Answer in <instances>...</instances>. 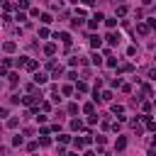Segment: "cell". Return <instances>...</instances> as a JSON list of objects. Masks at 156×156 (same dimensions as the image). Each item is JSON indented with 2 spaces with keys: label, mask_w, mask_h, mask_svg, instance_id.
Segmentation results:
<instances>
[{
  "label": "cell",
  "mask_w": 156,
  "mask_h": 156,
  "mask_svg": "<svg viewBox=\"0 0 156 156\" xmlns=\"http://www.w3.org/2000/svg\"><path fill=\"white\" fill-rule=\"evenodd\" d=\"M2 49H5L7 54H12V51L17 49V44H15V41H5V44H2Z\"/></svg>",
  "instance_id": "9c48e42d"
},
{
  "label": "cell",
  "mask_w": 156,
  "mask_h": 156,
  "mask_svg": "<svg viewBox=\"0 0 156 156\" xmlns=\"http://www.w3.org/2000/svg\"><path fill=\"white\" fill-rule=\"evenodd\" d=\"M54 39H61V41H63L66 46H71V34H68V32H61V34H56Z\"/></svg>",
  "instance_id": "7a4b0ae2"
},
{
  "label": "cell",
  "mask_w": 156,
  "mask_h": 156,
  "mask_svg": "<svg viewBox=\"0 0 156 156\" xmlns=\"http://www.w3.org/2000/svg\"><path fill=\"white\" fill-rule=\"evenodd\" d=\"M39 37H41V39H46V37H49V29H46V27H41V29H39Z\"/></svg>",
  "instance_id": "d4e9b609"
},
{
  "label": "cell",
  "mask_w": 156,
  "mask_h": 156,
  "mask_svg": "<svg viewBox=\"0 0 156 156\" xmlns=\"http://www.w3.org/2000/svg\"><path fill=\"white\" fill-rule=\"evenodd\" d=\"M68 112H71V115H76V112H78V105H76V102H71V105H68Z\"/></svg>",
  "instance_id": "83f0119b"
},
{
  "label": "cell",
  "mask_w": 156,
  "mask_h": 156,
  "mask_svg": "<svg viewBox=\"0 0 156 156\" xmlns=\"http://www.w3.org/2000/svg\"><path fill=\"white\" fill-rule=\"evenodd\" d=\"M76 88H78V93H88V83H83V80L76 83Z\"/></svg>",
  "instance_id": "9a60e30c"
},
{
  "label": "cell",
  "mask_w": 156,
  "mask_h": 156,
  "mask_svg": "<svg viewBox=\"0 0 156 156\" xmlns=\"http://www.w3.org/2000/svg\"><path fill=\"white\" fill-rule=\"evenodd\" d=\"M112 112H115V115H122L124 107H122V105H112Z\"/></svg>",
  "instance_id": "603a6c76"
},
{
  "label": "cell",
  "mask_w": 156,
  "mask_h": 156,
  "mask_svg": "<svg viewBox=\"0 0 156 156\" xmlns=\"http://www.w3.org/2000/svg\"><path fill=\"white\" fill-rule=\"evenodd\" d=\"M7 68H10L7 63H0V76H7Z\"/></svg>",
  "instance_id": "4dcf8cb0"
},
{
  "label": "cell",
  "mask_w": 156,
  "mask_h": 156,
  "mask_svg": "<svg viewBox=\"0 0 156 156\" xmlns=\"http://www.w3.org/2000/svg\"><path fill=\"white\" fill-rule=\"evenodd\" d=\"M102 20H105V15H100V12H95V15L90 17V22H88V27H90V29H98V24H100Z\"/></svg>",
  "instance_id": "6da1fadb"
},
{
  "label": "cell",
  "mask_w": 156,
  "mask_h": 156,
  "mask_svg": "<svg viewBox=\"0 0 156 156\" xmlns=\"http://www.w3.org/2000/svg\"><path fill=\"white\" fill-rule=\"evenodd\" d=\"M22 141H24V139H22V136H20V134H17V136H15V139H12V144H15V146H22Z\"/></svg>",
  "instance_id": "f546056e"
},
{
  "label": "cell",
  "mask_w": 156,
  "mask_h": 156,
  "mask_svg": "<svg viewBox=\"0 0 156 156\" xmlns=\"http://www.w3.org/2000/svg\"><path fill=\"white\" fill-rule=\"evenodd\" d=\"M124 15H127V5H119L117 7V17H124Z\"/></svg>",
  "instance_id": "e0dca14e"
},
{
  "label": "cell",
  "mask_w": 156,
  "mask_h": 156,
  "mask_svg": "<svg viewBox=\"0 0 156 156\" xmlns=\"http://www.w3.org/2000/svg\"><path fill=\"white\" fill-rule=\"evenodd\" d=\"M71 93H73L71 85H63V88H61V95H71Z\"/></svg>",
  "instance_id": "7402d4cb"
},
{
  "label": "cell",
  "mask_w": 156,
  "mask_h": 156,
  "mask_svg": "<svg viewBox=\"0 0 156 156\" xmlns=\"http://www.w3.org/2000/svg\"><path fill=\"white\" fill-rule=\"evenodd\" d=\"M93 63H95V66H100V63H102V58H100V54H93Z\"/></svg>",
  "instance_id": "484cf974"
},
{
  "label": "cell",
  "mask_w": 156,
  "mask_h": 156,
  "mask_svg": "<svg viewBox=\"0 0 156 156\" xmlns=\"http://www.w3.org/2000/svg\"><path fill=\"white\" fill-rule=\"evenodd\" d=\"M105 39H107V44H110V46H115V44H119V34H115V32H110V34H107Z\"/></svg>",
  "instance_id": "3957f363"
},
{
  "label": "cell",
  "mask_w": 156,
  "mask_h": 156,
  "mask_svg": "<svg viewBox=\"0 0 156 156\" xmlns=\"http://www.w3.org/2000/svg\"><path fill=\"white\" fill-rule=\"evenodd\" d=\"M71 129L73 132H83V122L80 119H71Z\"/></svg>",
  "instance_id": "ba28073f"
},
{
  "label": "cell",
  "mask_w": 156,
  "mask_h": 156,
  "mask_svg": "<svg viewBox=\"0 0 156 156\" xmlns=\"http://www.w3.org/2000/svg\"><path fill=\"white\" fill-rule=\"evenodd\" d=\"M149 29H151V27H149L146 22H139V24H136V32H139L141 37H144V34H149Z\"/></svg>",
  "instance_id": "5b68a950"
},
{
  "label": "cell",
  "mask_w": 156,
  "mask_h": 156,
  "mask_svg": "<svg viewBox=\"0 0 156 156\" xmlns=\"http://www.w3.org/2000/svg\"><path fill=\"white\" fill-rule=\"evenodd\" d=\"M51 7H63V0H51Z\"/></svg>",
  "instance_id": "836d02e7"
},
{
  "label": "cell",
  "mask_w": 156,
  "mask_h": 156,
  "mask_svg": "<svg viewBox=\"0 0 156 156\" xmlns=\"http://www.w3.org/2000/svg\"><path fill=\"white\" fill-rule=\"evenodd\" d=\"M90 46H93V49H100V46H102V39L93 34V37H90Z\"/></svg>",
  "instance_id": "52a82bcc"
},
{
  "label": "cell",
  "mask_w": 156,
  "mask_h": 156,
  "mask_svg": "<svg viewBox=\"0 0 156 156\" xmlns=\"http://www.w3.org/2000/svg\"><path fill=\"white\" fill-rule=\"evenodd\" d=\"M105 24H107V27H115L117 20H115V17H105Z\"/></svg>",
  "instance_id": "ffe728a7"
},
{
  "label": "cell",
  "mask_w": 156,
  "mask_h": 156,
  "mask_svg": "<svg viewBox=\"0 0 156 156\" xmlns=\"http://www.w3.org/2000/svg\"><path fill=\"white\" fill-rule=\"evenodd\" d=\"M149 78H151V80H156V68H149Z\"/></svg>",
  "instance_id": "e575fe53"
},
{
  "label": "cell",
  "mask_w": 156,
  "mask_h": 156,
  "mask_svg": "<svg viewBox=\"0 0 156 156\" xmlns=\"http://www.w3.org/2000/svg\"><path fill=\"white\" fill-rule=\"evenodd\" d=\"M17 7H22V10H24V7H29V0H20V2H17Z\"/></svg>",
  "instance_id": "1f68e13d"
},
{
  "label": "cell",
  "mask_w": 156,
  "mask_h": 156,
  "mask_svg": "<svg viewBox=\"0 0 156 156\" xmlns=\"http://www.w3.org/2000/svg\"><path fill=\"white\" fill-rule=\"evenodd\" d=\"M107 66H112V68H115V66H117V58H115V56H112V54H110V56H107Z\"/></svg>",
  "instance_id": "44dd1931"
},
{
  "label": "cell",
  "mask_w": 156,
  "mask_h": 156,
  "mask_svg": "<svg viewBox=\"0 0 156 156\" xmlns=\"http://www.w3.org/2000/svg\"><path fill=\"white\" fill-rule=\"evenodd\" d=\"M124 146H127V139H124V136H119V139H117V144H115V149H117V151H122Z\"/></svg>",
  "instance_id": "5bb4252c"
},
{
  "label": "cell",
  "mask_w": 156,
  "mask_h": 156,
  "mask_svg": "<svg viewBox=\"0 0 156 156\" xmlns=\"http://www.w3.org/2000/svg\"><path fill=\"white\" fill-rule=\"evenodd\" d=\"M10 102H22V98H20V95L15 93V95H10Z\"/></svg>",
  "instance_id": "d6a6232c"
},
{
  "label": "cell",
  "mask_w": 156,
  "mask_h": 156,
  "mask_svg": "<svg viewBox=\"0 0 156 156\" xmlns=\"http://www.w3.org/2000/svg\"><path fill=\"white\" fill-rule=\"evenodd\" d=\"M58 141H61V144H68V141H71V136H68V134H61V136H58Z\"/></svg>",
  "instance_id": "f1b7e54d"
},
{
  "label": "cell",
  "mask_w": 156,
  "mask_h": 156,
  "mask_svg": "<svg viewBox=\"0 0 156 156\" xmlns=\"http://www.w3.org/2000/svg\"><path fill=\"white\" fill-rule=\"evenodd\" d=\"M100 100H105V102H110V100H112V93H110V90H105V93L100 95Z\"/></svg>",
  "instance_id": "ac0fdd59"
},
{
  "label": "cell",
  "mask_w": 156,
  "mask_h": 156,
  "mask_svg": "<svg viewBox=\"0 0 156 156\" xmlns=\"http://www.w3.org/2000/svg\"><path fill=\"white\" fill-rule=\"evenodd\" d=\"M83 112H85V115H93V112H95V102H85V105H83Z\"/></svg>",
  "instance_id": "7c38bea8"
},
{
  "label": "cell",
  "mask_w": 156,
  "mask_h": 156,
  "mask_svg": "<svg viewBox=\"0 0 156 156\" xmlns=\"http://www.w3.org/2000/svg\"><path fill=\"white\" fill-rule=\"evenodd\" d=\"M22 68H27V71H37V61L34 58H24V66Z\"/></svg>",
  "instance_id": "8992f818"
},
{
  "label": "cell",
  "mask_w": 156,
  "mask_h": 156,
  "mask_svg": "<svg viewBox=\"0 0 156 156\" xmlns=\"http://www.w3.org/2000/svg\"><path fill=\"white\" fill-rule=\"evenodd\" d=\"M46 80H49V76H46V73H34V83H37V85H44Z\"/></svg>",
  "instance_id": "277c9868"
},
{
  "label": "cell",
  "mask_w": 156,
  "mask_h": 156,
  "mask_svg": "<svg viewBox=\"0 0 156 156\" xmlns=\"http://www.w3.org/2000/svg\"><path fill=\"white\" fill-rule=\"evenodd\" d=\"M0 117H7V107H0Z\"/></svg>",
  "instance_id": "d590c367"
},
{
  "label": "cell",
  "mask_w": 156,
  "mask_h": 156,
  "mask_svg": "<svg viewBox=\"0 0 156 156\" xmlns=\"http://www.w3.org/2000/svg\"><path fill=\"white\" fill-rule=\"evenodd\" d=\"M73 144H76V149H83V146H85V136H76Z\"/></svg>",
  "instance_id": "4fadbf2b"
},
{
  "label": "cell",
  "mask_w": 156,
  "mask_h": 156,
  "mask_svg": "<svg viewBox=\"0 0 156 156\" xmlns=\"http://www.w3.org/2000/svg\"><path fill=\"white\" fill-rule=\"evenodd\" d=\"M15 20H17V22H27V15H24V12H17V17H15Z\"/></svg>",
  "instance_id": "cb8c5ba5"
},
{
  "label": "cell",
  "mask_w": 156,
  "mask_h": 156,
  "mask_svg": "<svg viewBox=\"0 0 156 156\" xmlns=\"http://www.w3.org/2000/svg\"><path fill=\"white\" fill-rule=\"evenodd\" d=\"M7 78H10V83H12V85H15V83H17V80H20V76H17V73H10V76H7Z\"/></svg>",
  "instance_id": "4316f807"
},
{
  "label": "cell",
  "mask_w": 156,
  "mask_h": 156,
  "mask_svg": "<svg viewBox=\"0 0 156 156\" xmlns=\"http://www.w3.org/2000/svg\"><path fill=\"white\" fill-rule=\"evenodd\" d=\"M117 71L119 73H129V71H134V66L132 63H122V66H117Z\"/></svg>",
  "instance_id": "8fae6325"
},
{
  "label": "cell",
  "mask_w": 156,
  "mask_h": 156,
  "mask_svg": "<svg viewBox=\"0 0 156 156\" xmlns=\"http://www.w3.org/2000/svg\"><path fill=\"white\" fill-rule=\"evenodd\" d=\"M17 124H20V119H17V117H10V119H7V127H10V129H15Z\"/></svg>",
  "instance_id": "2e32d148"
},
{
  "label": "cell",
  "mask_w": 156,
  "mask_h": 156,
  "mask_svg": "<svg viewBox=\"0 0 156 156\" xmlns=\"http://www.w3.org/2000/svg\"><path fill=\"white\" fill-rule=\"evenodd\" d=\"M39 144H41V146H49V144H51V139H49L46 134H41V139H39Z\"/></svg>",
  "instance_id": "d6986e66"
},
{
  "label": "cell",
  "mask_w": 156,
  "mask_h": 156,
  "mask_svg": "<svg viewBox=\"0 0 156 156\" xmlns=\"http://www.w3.org/2000/svg\"><path fill=\"white\" fill-rule=\"evenodd\" d=\"M44 54H46V56H54V54H56V44H46V46H44Z\"/></svg>",
  "instance_id": "30bf717a"
}]
</instances>
